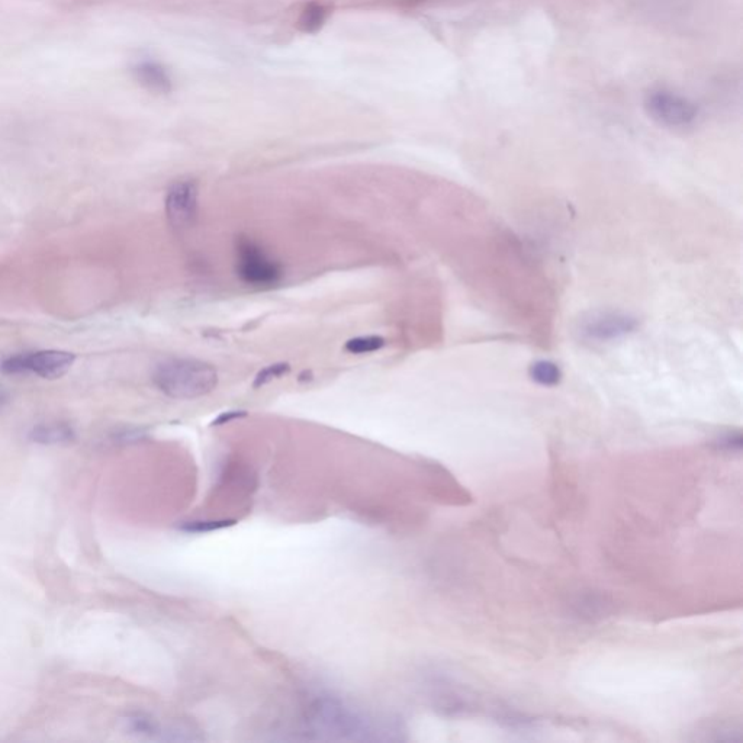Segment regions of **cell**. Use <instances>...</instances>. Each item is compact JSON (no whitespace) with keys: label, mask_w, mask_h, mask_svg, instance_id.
<instances>
[{"label":"cell","mask_w":743,"mask_h":743,"mask_svg":"<svg viewBox=\"0 0 743 743\" xmlns=\"http://www.w3.org/2000/svg\"><path fill=\"white\" fill-rule=\"evenodd\" d=\"M146 433L143 429H124L115 434L114 439L121 443H135L144 439Z\"/></svg>","instance_id":"d6986e66"},{"label":"cell","mask_w":743,"mask_h":743,"mask_svg":"<svg viewBox=\"0 0 743 743\" xmlns=\"http://www.w3.org/2000/svg\"><path fill=\"white\" fill-rule=\"evenodd\" d=\"M134 79L144 89L153 93H169L172 90V77L162 63L153 59L135 61L131 67Z\"/></svg>","instance_id":"9c48e42d"},{"label":"cell","mask_w":743,"mask_h":743,"mask_svg":"<svg viewBox=\"0 0 743 743\" xmlns=\"http://www.w3.org/2000/svg\"><path fill=\"white\" fill-rule=\"evenodd\" d=\"M289 371H291L289 363L281 362L275 363V365H270L268 368L262 369V371L257 373L256 378H254L253 388L257 389L265 387V385L270 384V382L275 381V379L282 378V376H285Z\"/></svg>","instance_id":"2e32d148"},{"label":"cell","mask_w":743,"mask_h":743,"mask_svg":"<svg viewBox=\"0 0 743 743\" xmlns=\"http://www.w3.org/2000/svg\"><path fill=\"white\" fill-rule=\"evenodd\" d=\"M199 188L195 180H179L167 191L166 217L175 230H188L198 217Z\"/></svg>","instance_id":"52a82bcc"},{"label":"cell","mask_w":743,"mask_h":743,"mask_svg":"<svg viewBox=\"0 0 743 743\" xmlns=\"http://www.w3.org/2000/svg\"><path fill=\"white\" fill-rule=\"evenodd\" d=\"M326 16L327 12L324 6L318 5V3H310L302 12L299 27L302 31L313 34V32H317L323 27Z\"/></svg>","instance_id":"7c38bea8"},{"label":"cell","mask_w":743,"mask_h":743,"mask_svg":"<svg viewBox=\"0 0 743 743\" xmlns=\"http://www.w3.org/2000/svg\"><path fill=\"white\" fill-rule=\"evenodd\" d=\"M238 278L253 288H270L282 278V268L259 244L240 240L237 246Z\"/></svg>","instance_id":"5b68a950"},{"label":"cell","mask_w":743,"mask_h":743,"mask_svg":"<svg viewBox=\"0 0 743 743\" xmlns=\"http://www.w3.org/2000/svg\"><path fill=\"white\" fill-rule=\"evenodd\" d=\"M742 434L739 431H728L714 440V447L720 452L739 453L742 449Z\"/></svg>","instance_id":"e0dca14e"},{"label":"cell","mask_w":743,"mask_h":743,"mask_svg":"<svg viewBox=\"0 0 743 743\" xmlns=\"http://www.w3.org/2000/svg\"><path fill=\"white\" fill-rule=\"evenodd\" d=\"M76 356L64 350H40V352L21 353L3 360L0 369L6 375H25L35 373L40 378L56 381L63 378L75 365Z\"/></svg>","instance_id":"277c9868"},{"label":"cell","mask_w":743,"mask_h":743,"mask_svg":"<svg viewBox=\"0 0 743 743\" xmlns=\"http://www.w3.org/2000/svg\"><path fill=\"white\" fill-rule=\"evenodd\" d=\"M236 523L234 520H199V521H188V523L182 524L179 530L185 533H209L217 532V530L225 529V527L233 526Z\"/></svg>","instance_id":"9a60e30c"},{"label":"cell","mask_w":743,"mask_h":743,"mask_svg":"<svg viewBox=\"0 0 743 743\" xmlns=\"http://www.w3.org/2000/svg\"><path fill=\"white\" fill-rule=\"evenodd\" d=\"M28 437H30L31 442L37 443V445L54 446L73 442L76 434L69 424L44 423L35 426Z\"/></svg>","instance_id":"30bf717a"},{"label":"cell","mask_w":743,"mask_h":743,"mask_svg":"<svg viewBox=\"0 0 743 743\" xmlns=\"http://www.w3.org/2000/svg\"><path fill=\"white\" fill-rule=\"evenodd\" d=\"M385 346V340L379 336H362L349 340L344 346L346 352L352 355H368V353L378 352Z\"/></svg>","instance_id":"5bb4252c"},{"label":"cell","mask_w":743,"mask_h":743,"mask_svg":"<svg viewBox=\"0 0 743 743\" xmlns=\"http://www.w3.org/2000/svg\"><path fill=\"white\" fill-rule=\"evenodd\" d=\"M646 114L662 127L687 128L697 121L700 108L687 96L665 88L649 90L645 96Z\"/></svg>","instance_id":"3957f363"},{"label":"cell","mask_w":743,"mask_h":743,"mask_svg":"<svg viewBox=\"0 0 743 743\" xmlns=\"http://www.w3.org/2000/svg\"><path fill=\"white\" fill-rule=\"evenodd\" d=\"M244 416H246V413H244V411H227V413H223L221 414V416L215 418L212 426H221V424L230 423V421L237 420V418H241Z\"/></svg>","instance_id":"ffe728a7"},{"label":"cell","mask_w":743,"mask_h":743,"mask_svg":"<svg viewBox=\"0 0 743 743\" xmlns=\"http://www.w3.org/2000/svg\"><path fill=\"white\" fill-rule=\"evenodd\" d=\"M153 382L167 397L196 400L217 388L218 373L204 360L173 357L156 366Z\"/></svg>","instance_id":"7a4b0ae2"},{"label":"cell","mask_w":743,"mask_h":743,"mask_svg":"<svg viewBox=\"0 0 743 743\" xmlns=\"http://www.w3.org/2000/svg\"><path fill=\"white\" fill-rule=\"evenodd\" d=\"M495 720L507 729L529 730L535 728L533 719L519 712H514L511 709H500L498 707L497 713H495Z\"/></svg>","instance_id":"4fadbf2b"},{"label":"cell","mask_w":743,"mask_h":743,"mask_svg":"<svg viewBox=\"0 0 743 743\" xmlns=\"http://www.w3.org/2000/svg\"><path fill=\"white\" fill-rule=\"evenodd\" d=\"M638 328V320L622 311H593L581 318L578 334L587 342L607 343L622 339Z\"/></svg>","instance_id":"8992f818"},{"label":"cell","mask_w":743,"mask_h":743,"mask_svg":"<svg viewBox=\"0 0 743 743\" xmlns=\"http://www.w3.org/2000/svg\"><path fill=\"white\" fill-rule=\"evenodd\" d=\"M603 604L604 603L600 598L590 595V597L581 600L580 604H577V606L580 613L584 614V617H590L591 619V617L597 616V614H600L601 611H603Z\"/></svg>","instance_id":"ac0fdd59"},{"label":"cell","mask_w":743,"mask_h":743,"mask_svg":"<svg viewBox=\"0 0 743 743\" xmlns=\"http://www.w3.org/2000/svg\"><path fill=\"white\" fill-rule=\"evenodd\" d=\"M307 733L337 741H392L400 739V726L376 722L334 696H315L304 709Z\"/></svg>","instance_id":"6da1fadb"},{"label":"cell","mask_w":743,"mask_h":743,"mask_svg":"<svg viewBox=\"0 0 743 743\" xmlns=\"http://www.w3.org/2000/svg\"><path fill=\"white\" fill-rule=\"evenodd\" d=\"M124 729L128 733L135 736H141V738L157 739V741H178V742H191L201 741L198 736L192 735L191 732L194 730L186 728H178V726H167L162 725L159 720L144 713L128 714L124 720Z\"/></svg>","instance_id":"ba28073f"},{"label":"cell","mask_w":743,"mask_h":743,"mask_svg":"<svg viewBox=\"0 0 743 743\" xmlns=\"http://www.w3.org/2000/svg\"><path fill=\"white\" fill-rule=\"evenodd\" d=\"M530 378L542 387H555L561 382L562 371L550 360H537L530 366Z\"/></svg>","instance_id":"8fae6325"}]
</instances>
